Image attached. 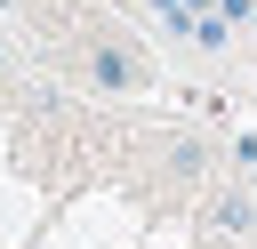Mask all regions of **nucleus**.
<instances>
[{"instance_id":"f257e3e1","label":"nucleus","mask_w":257,"mask_h":249,"mask_svg":"<svg viewBox=\"0 0 257 249\" xmlns=\"http://www.w3.org/2000/svg\"><path fill=\"white\" fill-rule=\"evenodd\" d=\"M88 80H96V88H137L145 72H137V56H128V48L96 40V48H88Z\"/></svg>"},{"instance_id":"423d86ee","label":"nucleus","mask_w":257,"mask_h":249,"mask_svg":"<svg viewBox=\"0 0 257 249\" xmlns=\"http://www.w3.org/2000/svg\"><path fill=\"white\" fill-rule=\"evenodd\" d=\"M0 72H8V48H0Z\"/></svg>"},{"instance_id":"39448f33","label":"nucleus","mask_w":257,"mask_h":249,"mask_svg":"<svg viewBox=\"0 0 257 249\" xmlns=\"http://www.w3.org/2000/svg\"><path fill=\"white\" fill-rule=\"evenodd\" d=\"M233 153H241V161H249V169H257V137H233Z\"/></svg>"},{"instance_id":"20e7f679","label":"nucleus","mask_w":257,"mask_h":249,"mask_svg":"<svg viewBox=\"0 0 257 249\" xmlns=\"http://www.w3.org/2000/svg\"><path fill=\"white\" fill-rule=\"evenodd\" d=\"M217 8H225L233 24H241V16H257V0H217Z\"/></svg>"},{"instance_id":"7ed1b4c3","label":"nucleus","mask_w":257,"mask_h":249,"mask_svg":"<svg viewBox=\"0 0 257 249\" xmlns=\"http://www.w3.org/2000/svg\"><path fill=\"white\" fill-rule=\"evenodd\" d=\"M169 161H177V169H201V161H209V145H201V137H177V153H169Z\"/></svg>"},{"instance_id":"f03ea898","label":"nucleus","mask_w":257,"mask_h":249,"mask_svg":"<svg viewBox=\"0 0 257 249\" xmlns=\"http://www.w3.org/2000/svg\"><path fill=\"white\" fill-rule=\"evenodd\" d=\"M209 225H217V233H249V225H257V201H249V193H217V201H209Z\"/></svg>"}]
</instances>
